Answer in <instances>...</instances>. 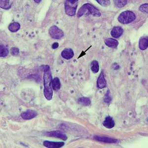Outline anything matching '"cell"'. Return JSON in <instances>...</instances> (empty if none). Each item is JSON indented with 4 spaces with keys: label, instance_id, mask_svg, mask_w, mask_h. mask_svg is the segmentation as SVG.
<instances>
[{
    "label": "cell",
    "instance_id": "1",
    "mask_svg": "<svg viewBox=\"0 0 148 148\" xmlns=\"http://www.w3.org/2000/svg\"><path fill=\"white\" fill-rule=\"evenodd\" d=\"M52 76L49 66L46 65L44 69V95L48 100L52 99L53 91L51 88Z\"/></svg>",
    "mask_w": 148,
    "mask_h": 148
},
{
    "label": "cell",
    "instance_id": "2",
    "mask_svg": "<svg viewBox=\"0 0 148 148\" xmlns=\"http://www.w3.org/2000/svg\"><path fill=\"white\" fill-rule=\"evenodd\" d=\"M87 12L94 16L99 17L101 16L100 12L96 8L90 3H86L83 5L78 10L77 16L79 17L82 16Z\"/></svg>",
    "mask_w": 148,
    "mask_h": 148
},
{
    "label": "cell",
    "instance_id": "3",
    "mask_svg": "<svg viewBox=\"0 0 148 148\" xmlns=\"http://www.w3.org/2000/svg\"><path fill=\"white\" fill-rule=\"evenodd\" d=\"M136 19V15L133 12L126 10L121 12L118 17V19L119 21L123 24H127L133 21Z\"/></svg>",
    "mask_w": 148,
    "mask_h": 148
},
{
    "label": "cell",
    "instance_id": "4",
    "mask_svg": "<svg viewBox=\"0 0 148 148\" xmlns=\"http://www.w3.org/2000/svg\"><path fill=\"white\" fill-rule=\"evenodd\" d=\"M78 1L69 0L65 3V10L66 14L69 16H74L76 14L77 9Z\"/></svg>",
    "mask_w": 148,
    "mask_h": 148
},
{
    "label": "cell",
    "instance_id": "5",
    "mask_svg": "<svg viewBox=\"0 0 148 148\" xmlns=\"http://www.w3.org/2000/svg\"><path fill=\"white\" fill-rule=\"evenodd\" d=\"M49 34L53 39H59L64 36V32L56 26H52L49 28Z\"/></svg>",
    "mask_w": 148,
    "mask_h": 148
},
{
    "label": "cell",
    "instance_id": "6",
    "mask_svg": "<svg viewBox=\"0 0 148 148\" xmlns=\"http://www.w3.org/2000/svg\"><path fill=\"white\" fill-rule=\"evenodd\" d=\"M44 135L47 136L59 138L64 141H66L67 139V136H66L65 134H64L61 131H58V130L46 132H44Z\"/></svg>",
    "mask_w": 148,
    "mask_h": 148
},
{
    "label": "cell",
    "instance_id": "7",
    "mask_svg": "<svg viewBox=\"0 0 148 148\" xmlns=\"http://www.w3.org/2000/svg\"><path fill=\"white\" fill-rule=\"evenodd\" d=\"M37 115L38 113L36 111L33 110H27L21 114V116L24 120H29L35 118Z\"/></svg>",
    "mask_w": 148,
    "mask_h": 148
},
{
    "label": "cell",
    "instance_id": "8",
    "mask_svg": "<svg viewBox=\"0 0 148 148\" xmlns=\"http://www.w3.org/2000/svg\"><path fill=\"white\" fill-rule=\"evenodd\" d=\"M65 143L63 142H54L45 141L43 142L44 146L47 148H61L64 146Z\"/></svg>",
    "mask_w": 148,
    "mask_h": 148
},
{
    "label": "cell",
    "instance_id": "9",
    "mask_svg": "<svg viewBox=\"0 0 148 148\" xmlns=\"http://www.w3.org/2000/svg\"><path fill=\"white\" fill-rule=\"evenodd\" d=\"M94 140L102 142L104 143H114L118 141V140L114 138H110L108 137L100 136H94L93 137Z\"/></svg>",
    "mask_w": 148,
    "mask_h": 148
},
{
    "label": "cell",
    "instance_id": "10",
    "mask_svg": "<svg viewBox=\"0 0 148 148\" xmlns=\"http://www.w3.org/2000/svg\"><path fill=\"white\" fill-rule=\"evenodd\" d=\"M123 30L121 27L115 26L111 31V35L114 38H119L123 35Z\"/></svg>",
    "mask_w": 148,
    "mask_h": 148
},
{
    "label": "cell",
    "instance_id": "11",
    "mask_svg": "<svg viewBox=\"0 0 148 148\" xmlns=\"http://www.w3.org/2000/svg\"><path fill=\"white\" fill-rule=\"evenodd\" d=\"M74 56V52L72 49L70 48L64 49L61 52V56L64 59L69 60L72 58Z\"/></svg>",
    "mask_w": 148,
    "mask_h": 148
},
{
    "label": "cell",
    "instance_id": "12",
    "mask_svg": "<svg viewBox=\"0 0 148 148\" xmlns=\"http://www.w3.org/2000/svg\"><path fill=\"white\" fill-rule=\"evenodd\" d=\"M97 86L100 89H102L106 87V80L103 72H101V74L98 78Z\"/></svg>",
    "mask_w": 148,
    "mask_h": 148
},
{
    "label": "cell",
    "instance_id": "13",
    "mask_svg": "<svg viewBox=\"0 0 148 148\" xmlns=\"http://www.w3.org/2000/svg\"><path fill=\"white\" fill-rule=\"evenodd\" d=\"M105 44L108 47H111L113 49H115L118 47L119 45V42L115 39L112 38H107L105 40Z\"/></svg>",
    "mask_w": 148,
    "mask_h": 148
},
{
    "label": "cell",
    "instance_id": "14",
    "mask_svg": "<svg viewBox=\"0 0 148 148\" xmlns=\"http://www.w3.org/2000/svg\"><path fill=\"white\" fill-rule=\"evenodd\" d=\"M103 125L106 128L111 129L114 127V121L113 118L111 116H107L104 121H103Z\"/></svg>",
    "mask_w": 148,
    "mask_h": 148
},
{
    "label": "cell",
    "instance_id": "15",
    "mask_svg": "<svg viewBox=\"0 0 148 148\" xmlns=\"http://www.w3.org/2000/svg\"><path fill=\"white\" fill-rule=\"evenodd\" d=\"M148 47V39L146 37H142L139 40V47L141 50L144 51Z\"/></svg>",
    "mask_w": 148,
    "mask_h": 148
},
{
    "label": "cell",
    "instance_id": "16",
    "mask_svg": "<svg viewBox=\"0 0 148 148\" xmlns=\"http://www.w3.org/2000/svg\"><path fill=\"white\" fill-rule=\"evenodd\" d=\"M51 86L53 89L56 91L59 90L61 87L60 81L59 78L57 77H54L52 80Z\"/></svg>",
    "mask_w": 148,
    "mask_h": 148
},
{
    "label": "cell",
    "instance_id": "17",
    "mask_svg": "<svg viewBox=\"0 0 148 148\" xmlns=\"http://www.w3.org/2000/svg\"><path fill=\"white\" fill-rule=\"evenodd\" d=\"M77 103L79 104L82 105L84 106H88L91 103V100L88 97H83L79 98L77 99Z\"/></svg>",
    "mask_w": 148,
    "mask_h": 148
},
{
    "label": "cell",
    "instance_id": "18",
    "mask_svg": "<svg viewBox=\"0 0 148 148\" xmlns=\"http://www.w3.org/2000/svg\"><path fill=\"white\" fill-rule=\"evenodd\" d=\"M8 28L11 32H16L20 29V24L17 22H13L9 25Z\"/></svg>",
    "mask_w": 148,
    "mask_h": 148
},
{
    "label": "cell",
    "instance_id": "19",
    "mask_svg": "<svg viewBox=\"0 0 148 148\" xmlns=\"http://www.w3.org/2000/svg\"><path fill=\"white\" fill-rule=\"evenodd\" d=\"M0 7L5 10H9L11 8V3L9 0H1Z\"/></svg>",
    "mask_w": 148,
    "mask_h": 148
},
{
    "label": "cell",
    "instance_id": "20",
    "mask_svg": "<svg viewBox=\"0 0 148 148\" xmlns=\"http://www.w3.org/2000/svg\"><path fill=\"white\" fill-rule=\"evenodd\" d=\"M90 68L93 73H97L99 70V66L98 62L96 60L92 61L90 65Z\"/></svg>",
    "mask_w": 148,
    "mask_h": 148
},
{
    "label": "cell",
    "instance_id": "21",
    "mask_svg": "<svg viewBox=\"0 0 148 148\" xmlns=\"http://www.w3.org/2000/svg\"><path fill=\"white\" fill-rule=\"evenodd\" d=\"M9 49L4 45H1L0 47V56L5 57L9 54Z\"/></svg>",
    "mask_w": 148,
    "mask_h": 148
},
{
    "label": "cell",
    "instance_id": "22",
    "mask_svg": "<svg viewBox=\"0 0 148 148\" xmlns=\"http://www.w3.org/2000/svg\"><path fill=\"white\" fill-rule=\"evenodd\" d=\"M114 2L115 6L116 8H121L126 5L127 1L125 0H118V1H114Z\"/></svg>",
    "mask_w": 148,
    "mask_h": 148
},
{
    "label": "cell",
    "instance_id": "23",
    "mask_svg": "<svg viewBox=\"0 0 148 148\" xmlns=\"http://www.w3.org/2000/svg\"><path fill=\"white\" fill-rule=\"evenodd\" d=\"M111 100H112V97H111V95H110V92L109 90L108 89V91L105 95L104 98V101L105 103H109L111 102Z\"/></svg>",
    "mask_w": 148,
    "mask_h": 148
},
{
    "label": "cell",
    "instance_id": "24",
    "mask_svg": "<svg viewBox=\"0 0 148 148\" xmlns=\"http://www.w3.org/2000/svg\"><path fill=\"white\" fill-rule=\"evenodd\" d=\"M96 2L103 7H107L110 5V1L109 0H98Z\"/></svg>",
    "mask_w": 148,
    "mask_h": 148
},
{
    "label": "cell",
    "instance_id": "25",
    "mask_svg": "<svg viewBox=\"0 0 148 148\" xmlns=\"http://www.w3.org/2000/svg\"><path fill=\"white\" fill-rule=\"evenodd\" d=\"M139 10L141 12L147 13L148 12V3H144V4L142 5L140 7Z\"/></svg>",
    "mask_w": 148,
    "mask_h": 148
},
{
    "label": "cell",
    "instance_id": "26",
    "mask_svg": "<svg viewBox=\"0 0 148 148\" xmlns=\"http://www.w3.org/2000/svg\"><path fill=\"white\" fill-rule=\"evenodd\" d=\"M10 52L12 56H17L19 54V50L18 48H16V47H12L11 49Z\"/></svg>",
    "mask_w": 148,
    "mask_h": 148
},
{
    "label": "cell",
    "instance_id": "27",
    "mask_svg": "<svg viewBox=\"0 0 148 148\" xmlns=\"http://www.w3.org/2000/svg\"><path fill=\"white\" fill-rule=\"evenodd\" d=\"M59 47V44L57 42H54L52 45V48L53 49H57Z\"/></svg>",
    "mask_w": 148,
    "mask_h": 148
},
{
    "label": "cell",
    "instance_id": "28",
    "mask_svg": "<svg viewBox=\"0 0 148 148\" xmlns=\"http://www.w3.org/2000/svg\"><path fill=\"white\" fill-rule=\"evenodd\" d=\"M34 2H36V3H39L40 2H41V0H39V1H37V0H35Z\"/></svg>",
    "mask_w": 148,
    "mask_h": 148
}]
</instances>
